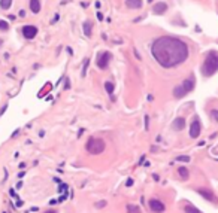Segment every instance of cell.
<instances>
[{"instance_id":"1","label":"cell","mask_w":218,"mask_h":213,"mask_svg":"<svg viewBox=\"0 0 218 213\" xmlns=\"http://www.w3.org/2000/svg\"><path fill=\"white\" fill-rule=\"evenodd\" d=\"M152 57L157 63L164 69H170L182 64L188 57V46L187 43L172 36H161L154 40L151 48Z\"/></svg>"},{"instance_id":"2","label":"cell","mask_w":218,"mask_h":213,"mask_svg":"<svg viewBox=\"0 0 218 213\" xmlns=\"http://www.w3.org/2000/svg\"><path fill=\"white\" fill-rule=\"evenodd\" d=\"M202 75L205 78H209L212 75H215V72L218 70V52L217 51H209L206 55H205V60H203V64H202Z\"/></svg>"},{"instance_id":"3","label":"cell","mask_w":218,"mask_h":213,"mask_svg":"<svg viewBox=\"0 0 218 213\" xmlns=\"http://www.w3.org/2000/svg\"><path fill=\"white\" fill-rule=\"evenodd\" d=\"M193 90H194V76H190V78L185 79L181 85H178L173 90V95L176 99H182V97H185L188 92H191Z\"/></svg>"},{"instance_id":"4","label":"cell","mask_w":218,"mask_h":213,"mask_svg":"<svg viewBox=\"0 0 218 213\" xmlns=\"http://www.w3.org/2000/svg\"><path fill=\"white\" fill-rule=\"evenodd\" d=\"M87 151L93 154V155H97V154H102L105 151V142L102 139H96V137H93L88 140V143H87Z\"/></svg>"},{"instance_id":"5","label":"cell","mask_w":218,"mask_h":213,"mask_svg":"<svg viewBox=\"0 0 218 213\" xmlns=\"http://www.w3.org/2000/svg\"><path fill=\"white\" fill-rule=\"evenodd\" d=\"M111 54L108 52V51H103V52H99L97 54V60H96V63H97V67L100 69H106L109 66V61H111Z\"/></svg>"},{"instance_id":"6","label":"cell","mask_w":218,"mask_h":213,"mask_svg":"<svg viewBox=\"0 0 218 213\" xmlns=\"http://www.w3.org/2000/svg\"><path fill=\"white\" fill-rule=\"evenodd\" d=\"M200 131H202V125H200V121L194 118L193 119V122L190 125V137L191 139H197L199 136H200Z\"/></svg>"},{"instance_id":"7","label":"cell","mask_w":218,"mask_h":213,"mask_svg":"<svg viewBox=\"0 0 218 213\" xmlns=\"http://www.w3.org/2000/svg\"><path fill=\"white\" fill-rule=\"evenodd\" d=\"M149 207H151V210L154 213H163L164 212V204L160 201V200H155V198H152L151 201H149Z\"/></svg>"},{"instance_id":"8","label":"cell","mask_w":218,"mask_h":213,"mask_svg":"<svg viewBox=\"0 0 218 213\" xmlns=\"http://www.w3.org/2000/svg\"><path fill=\"white\" fill-rule=\"evenodd\" d=\"M23 34L25 39H33L36 34H37V28L35 25H25L23 28Z\"/></svg>"},{"instance_id":"9","label":"cell","mask_w":218,"mask_h":213,"mask_svg":"<svg viewBox=\"0 0 218 213\" xmlns=\"http://www.w3.org/2000/svg\"><path fill=\"white\" fill-rule=\"evenodd\" d=\"M154 13H159V15H163L164 12L167 11V3H164V2H159L155 6H154Z\"/></svg>"},{"instance_id":"10","label":"cell","mask_w":218,"mask_h":213,"mask_svg":"<svg viewBox=\"0 0 218 213\" xmlns=\"http://www.w3.org/2000/svg\"><path fill=\"white\" fill-rule=\"evenodd\" d=\"M202 197H205L206 200H209V201H215V195L212 194V191H209V189H199L197 191Z\"/></svg>"},{"instance_id":"11","label":"cell","mask_w":218,"mask_h":213,"mask_svg":"<svg viewBox=\"0 0 218 213\" xmlns=\"http://www.w3.org/2000/svg\"><path fill=\"white\" fill-rule=\"evenodd\" d=\"M126 5L130 9H139L142 6V0H126Z\"/></svg>"},{"instance_id":"12","label":"cell","mask_w":218,"mask_h":213,"mask_svg":"<svg viewBox=\"0 0 218 213\" xmlns=\"http://www.w3.org/2000/svg\"><path fill=\"white\" fill-rule=\"evenodd\" d=\"M30 9H32V12L37 13L40 11V2L39 0H30Z\"/></svg>"},{"instance_id":"13","label":"cell","mask_w":218,"mask_h":213,"mask_svg":"<svg viewBox=\"0 0 218 213\" xmlns=\"http://www.w3.org/2000/svg\"><path fill=\"white\" fill-rule=\"evenodd\" d=\"M184 125H185V119L184 118H178L175 122H173V130H182L184 128Z\"/></svg>"},{"instance_id":"14","label":"cell","mask_w":218,"mask_h":213,"mask_svg":"<svg viewBox=\"0 0 218 213\" xmlns=\"http://www.w3.org/2000/svg\"><path fill=\"white\" fill-rule=\"evenodd\" d=\"M178 173H179V176H181V179L182 180H187L188 177H190V173H188V170H187L185 167H179Z\"/></svg>"},{"instance_id":"15","label":"cell","mask_w":218,"mask_h":213,"mask_svg":"<svg viewBox=\"0 0 218 213\" xmlns=\"http://www.w3.org/2000/svg\"><path fill=\"white\" fill-rule=\"evenodd\" d=\"M91 27H93V24L90 23V21H87V23L84 24V33H85V36H91Z\"/></svg>"},{"instance_id":"16","label":"cell","mask_w":218,"mask_h":213,"mask_svg":"<svg viewBox=\"0 0 218 213\" xmlns=\"http://www.w3.org/2000/svg\"><path fill=\"white\" fill-rule=\"evenodd\" d=\"M11 5H12V0H0V8L5 9V11H8L11 8Z\"/></svg>"},{"instance_id":"17","label":"cell","mask_w":218,"mask_h":213,"mask_svg":"<svg viewBox=\"0 0 218 213\" xmlns=\"http://www.w3.org/2000/svg\"><path fill=\"white\" fill-rule=\"evenodd\" d=\"M185 213H202V212L197 210L194 206H187V207H185Z\"/></svg>"},{"instance_id":"18","label":"cell","mask_w":218,"mask_h":213,"mask_svg":"<svg viewBox=\"0 0 218 213\" xmlns=\"http://www.w3.org/2000/svg\"><path fill=\"white\" fill-rule=\"evenodd\" d=\"M105 88H106V91H108V92H112V91H114V84H112V82H106Z\"/></svg>"},{"instance_id":"19","label":"cell","mask_w":218,"mask_h":213,"mask_svg":"<svg viewBox=\"0 0 218 213\" xmlns=\"http://www.w3.org/2000/svg\"><path fill=\"white\" fill-rule=\"evenodd\" d=\"M211 118H212L215 122H218V110H212V112H211Z\"/></svg>"},{"instance_id":"20","label":"cell","mask_w":218,"mask_h":213,"mask_svg":"<svg viewBox=\"0 0 218 213\" xmlns=\"http://www.w3.org/2000/svg\"><path fill=\"white\" fill-rule=\"evenodd\" d=\"M0 28H3V30H6V28H8V24L5 23V21H0Z\"/></svg>"},{"instance_id":"21","label":"cell","mask_w":218,"mask_h":213,"mask_svg":"<svg viewBox=\"0 0 218 213\" xmlns=\"http://www.w3.org/2000/svg\"><path fill=\"white\" fill-rule=\"evenodd\" d=\"M46 213H55V212H54V210H51V212H46Z\"/></svg>"}]
</instances>
